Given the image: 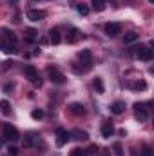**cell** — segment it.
Returning a JSON list of instances; mask_svg holds the SVG:
<instances>
[{"instance_id":"cell-1","label":"cell","mask_w":154,"mask_h":156,"mask_svg":"<svg viewBox=\"0 0 154 156\" xmlns=\"http://www.w3.org/2000/svg\"><path fill=\"white\" fill-rule=\"evenodd\" d=\"M78 58H80V62L83 64V71H89V69L93 67V55H91L89 49H82V51L78 53Z\"/></svg>"},{"instance_id":"cell-2","label":"cell","mask_w":154,"mask_h":156,"mask_svg":"<svg viewBox=\"0 0 154 156\" xmlns=\"http://www.w3.org/2000/svg\"><path fill=\"white\" fill-rule=\"evenodd\" d=\"M136 56L140 60L149 62V60H152V49L149 45H140V47H136Z\"/></svg>"},{"instance_id":"cell-3","label":"cell","mask_w":154,"mask_h":156,"mask_svg":"<svg viewBox=\"0 0 154 156\" xmlns=\"http://www.w3.org/2000/svg\"><path fill=\"white\" fill-rule=\"evenodd\" d=\"M4 138H5V140H11V142H16V140L20 138V134H18L16 127H13V125H4Z\"/></svg>"},{"instance_id":"cell-4","label":"cell","mask_w":154,"mask_h":156,"mask_svg":"<svg viewBox=\"0 0 154 156\" xmlns=\"http://www.w3.org/2000/svg\"><path fill=\"white\" fill-rule=\"evenodd\" d=\"M120 33H121V24H118V22L105 24V35L107 37H118Z\"/></svg>"},{"instance_id":"cell-5","label":"cell","mask_w":154,"mask_h":156,"mask_svg":"<svg viewBox=\"0 0 154 156\" xmlns=\"http://www.w3.org/2000/svg\"><path fill=\"white\" fill-rule=\"evenodd\" d=\"M47 73H49V78H51V82H53V83H64V82H65L64 73H60L56 67H49V69H47Z\"/></svg>"},{"instance_id":"cell-6","label":"cell","mask_w":154,"mask_h":156,"mask_svg":"<svg viewBox=\"0 0 154 156\" xmlns=\"http://www.w3.org/2000/svg\"><path fill=\"white\" fill-rule=\"evenodd\" d=\"M69 133L65 131V129H62V127H58L56 129V145L58 147H62V145H65L67 142H69Z\"/></svg>"},{"instance_id":"cell-7","label":"cell","mask_w":154,"mask_h":156,"mask_svg":"<svg viewBox=\"0 0 154 156\" xmlns=\"http://www.w3.org/2000/svg\"><path fill=\"white\" fill-rule=\"evenodd\" d=\"M134 116H136V120H140V122H145L149 118V113L143 107V104H134Z\"/></svg>"},{"instance_id":"cell-8","label":"cell","mask_w":154,"mask_h":156,"mask_svg":"<svg viewBox=\"0 0 154 156\" xmlns=\"http://www.w3.org/2000/svg\"><path fill=\"white\" fill-rule=\"evenodd\" d=\"M27 18H29L31 22L44 20V18H45V11H42V9H29V11H27Z\"/></svg>"},{"instance_id":"cell-9","label":"cell","mask_w":154,"mask_h":156,"mask_svg":"<svg viewBox=\"0 0 154 156\" xmlns=\"http://www.w3.org/2000/svg\"><path fill=\"white\" fill-rule=\"evenodd\" d=\"M113 133H114L113 122L105 120V122H103V125H102V136H103V138H111V136H113Z\"/></svg>"},{"instance_id":"cell-10","label":"cell","mask_w":154,"mask_h":156,"mask_svg":"<svg viewBox=\"0 0 154 156\" xmlns=\"http://www.w3.org/2000/svg\"><path fill=\"white\" fill-rule=\"evenodd\" d=\"M49 42H51L53 45H58V44L62 42V35H60V29H58V27H54V29L49 31Z\"/></svg>"},{"instance_id":"cell-11","label":"cell","mask_w":154,"mask_h":156,"mask_svg":"<svg viewBox=\"0 0 154 156\" xmlns=\"http://www.w3.org/2000/svg\"><path fill=\"white\" fill-rule=\"evenodd\" d=\"M24 75L27 76V80H31V82H35V80H38V71L33 67V66H26L24 67Z\"/></svg>"},{"instance_id":"cell-12","label":"cell","mask_w":154,"mask_h":156,"mask_svg":"<svg viewBox=\"0 0 154 156\" xmlns=\"http://www.w3.org/2000/svg\"><path fill=\"white\" fill-rule=\"evenodd\" d=\"M69 111H71L75 116H83V115H85V107H83L82 104H78V102H73V104L69 105Z\"/></svg>"},{"instance_id":"cell-13","label":"cell","mask_w":154,"mask_h":156,"mask_svg":"<svg viewBox=\"0 0 154 156\" xmlns=\"http://www.w3.org/2000/svg\"><path fill=\"white\" fill-rule=\"evenodd\" d=\"M37 35H38V31H37V29L27 27V29H26V42H27V44H33V42L37 40Z\"/></svg>"},{"instance_id":"cell-14","label":"cell","mask_w":154,"mask_h":156,"mask_svg":"<svg viewBox=\"0 0 154 156\" xmlns=\"http://www.w3.org/2000/svg\"><path fill=\"white\" fill-rule=\"evenodd\" d=\"M80 37H82V33L78 31L76 27H71V29H69V37H67V42H69V44H75V42H76Z\"/></svg>"},{"instance_id":"cell-15","label":"cell","mask_w":154,"mask_h":156,"mask_svg":"<svg viewBox=\"0 0 154 156\" xmlns=\"http://www.w3.org/2000/svg\"><path fill=\"white\" fill-rule=\"evenodd\" d=\"M125 111V104L123 102H114L113 105H111V113L113 115H121Z\"/></svg>"},{"instance_id":"cell-16","label":"cell","mask_w":154,"mask_h":156,"mask_svg":"<svg viewBox=\"0 0 154 156\" xmlns=\"http://www.w3.org/2000/svg\"><path fill=\"white\" fill-rule=\"evenodd\" d=\"M91 4H93V9H94V11H98V13H102V11L107 7L105 0H91Z\"/></svg>"},{"instance_id":"cell-17","label":"cell","mask_w":154,"mask_h":156,"mask_svg":"<svg viewBox=\"0 0 154 156\" xmlns=\"http://www.w3.org/2000/svg\"><path fill=\"white\" fill-rule=\"evenodd\" d=\"M73 138H75V140H78V142H82V140H87V138H89V134H87L85 131H80V129H76V131H73Z\"/></svg>"},{"instance_id":"cell-18","label":"cell","mask_w":154,"mask_h":156,"mask_svg":"<svg viewBox=\"0 0 154 156\" xmlns=\"http://www.w3.org/2000/svg\"><path fill=\"white\" fill-rule=\"evenodd\" d=\"M138 33H134V31H129L127 35H125V38H123V44H132V42H136L138 40Z\"/></svg>"},{"instance_id":"cell-19","label":"cell","mask_w":154,"mask_h":156,"mask_svg":"<svg viewBox=\"0 0 154 156\" xmlns=\"http://www.w3.org/2000/svg\"><path fill=\"white\" fill-rule=\"evenodd\" d=\"M0 111H2V115H5V116L11 113V105H9L7 100H0Z\"/></svg>"},{"instance_id":"cell-20","label":"cell","mask_w":154,"mask_h":156,"mask_svg":"<svg viewBox=\"0 0 154 156\" xmlns=\"http://www.w3.org/2000/svg\"><path fill=\"white\" fill-rule=\"evenodd\" d=\"M94 89H96V91H98L100 94H102V93L105 91V87H103V80H102L100 76H96V78H94Z\"/></svg>"},{"instance_id":"cell-21","label":"cell","mask_w":154,"mask_h":156,"mask_svg":"<svg viewBox=\"0 0 154 156\" xmlns=\"http://www.w3.org/2000/svg\"><path fill=\"white\" fill-rule=\"evenodd\" d=\"M2 33L5 35V38L9 40V44H13V45L16 44V37H15V33H13V31H9V29H2Z\"/></svg>"},{"instance_id":"cell-22","label":"cell","mask_w":154,"mask_h":156,"mask_svg":"<svg viewBox=\"0 0 154 156\" xmlns=\"http://www.w3.org/2000/svg\"><path fill=\"white\" fill-rule=\"evenodd\" d=\"M134 91H145L147 89V82H143V80H140V82H134L132 85H131Z\"/></svg>"},{"instance_id":"cell-23","label":"cell","mask_w":154,"mask_h":156,"mask_svg":"<svg viewBox=\"0 0 154 156\" xmlns=\"http://www.w3.org/2000/svg\"><path fill=\"white\" fill-rule=\"evenodd\" d=\"M31 116H33V120H42L44 118V111L42 109H35V111H31Z\"/></svg>"},{"instance_id":"cell-24","label":"cell","mask_w":154,"mask_h":156,"mask_svg":"<svg viewBox=\"0 0 154 156\" xmlns=\"http://www.w3.org/2000/svg\"><path fill=\"white\" fill-rule=\"evenodd\" d=\"M78 13H80V15H83V16H85V15H89V7H87V5H85V4H78Z\"/></svg>"},{"instance_id":"cell-25","label":"cell","mask_w":154,"mask_h":156,"mask_svg":"<svg viewBox=\"0 0 154 156\" xmlns=\"http://www.w3.org/2000/svg\"><path fill=\"white\" fill-rule=\"evenodd\" d=\"M113 149H114V154H116V156H123V149H121V144H118V142H116L114 145H113Z\"/></svg>"},{"instance_id":"cell-26","label":"cell","mask_w":154,"mask_h":156,"mask_svg":"<svg viewBox=\"0 0 154 156\" xmlns=\"http://www.w3.org/2000/svg\"><path fill=\"white\" fill-rule=\"evenodd\" d=\"M7 156H18V149L15 145H9L7 147Z\"/></svg>"},{"instance_id":"cell-27","label":"cell","mask_w":154,"mask_h":156,"mask_svg":"<svg viewBox=\"0 0 154 156\" xmlns=\"http://www.w3.org/2000/svg\"><path fill=\"white\" fill-rule=\"evenodd\" d=\"M71 156H87V153H85L83 149H75V151L71 153Z\"/></svg>"},{"instance_id":"cell-28","label":"cell","mask_w":154,"mask_h":156,"mask_svg":"<svg viewBox=\"0 0 154 156\" xmlns=\"http://www.w3.org/2000/svg\"><path fill=\"white\" fill-rule=\"evenodd\" d=\"M140 156H152V149L151 147H143V151L140 153Z\"/></svg>"},{"instance_id":"cell-29","label":"cell","mask_w":154,"mask_h":156,"mask_svg":"<svg viewBox=\"0 0 154 156\" xmlns=\"http://www.w3.org/2000/svg\"><path fill=\"white\" fill-rule=\"evenodd\" d=\"M5 47H7V44H5V42H4V40L0 38V49H2V51H4V49H5Z\"/></svg>"},{"instance_id":"cell-30","label":"cell","mask_w":154,"mask_h":156,"mask_svg":"<svg viewBox=\"0 0 154 156\" xmlns=\"http://www.w3.org/2000/svg\"><path fill=\"white\" fill-rule=\"evenodd\" d=\"M33 83H35V85H37V87H40V85H42V78H38V80H35V82H33Z\"/></svg>"},{"instance_id":"cell-31","label":"cell","mask_w":154,"mask_h":156,"mask_svg":"<svg viewBox=\"0 0 154 156\" xmlns=\"http://www.w3.org/2000/svg\"><path fill=\"white\" fill-rule=\"evenodd\" d=\"M4 89H5V91H11V89H13V83H7V85H5Z\"/></svg>"},{"instance_id":"cell-32","label":"cell","mask_w":154,"mask_h":156,"mask_svg":"<svg viewBox=\"0 0 154 156\" xmlns=\"http://www.w3.org/2000/svg\"><path fill=\"white\" fill-rule=\"evenodd\" d=\"M9 2H11V4H16V2H18V0H9Z\"/></svg>"}]
</instances>
